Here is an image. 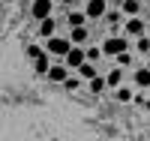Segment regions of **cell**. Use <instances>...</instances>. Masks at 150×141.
I'll use <instances>...</instances> for the list:
<instances>
[{
	"label": "cell",
	"mask_w": 150,
	"mask_h": 141,
	"mask_svg": "<svg viewBox=\"0 0 150 141\" xmlns=\"http://www.w3.org/2000/svg\"><path fill=\"white\" fill-rule=\"evenodd\" d=\"M69 48H72L69 36H48V42H45V51H48L54 60H63V57L69 54Z\"/></svg>",
	"instance_id": "obj_1"
},
{
	"label": "cell",
	"mask_w": 150,
	"mask_h": 141,
	"mask_svg": "<svg viewBox=\"0 0 150 141\" xmlns=\"http://www.w3.org/2000/svg\"><path fill=\"white\" fill-rule=\"evenodd\" d=\"M126 48H129L126 36H111V39L102 42V57H114V54H120V51H126Z\"/></svg>",
	"instance_id": "obj_2"
},
{
	"label": "cell",
	"mask_w": 150,
	"mask_h": 141,
	"mask_svg": "<svg viewBox=\"0 0 150 141\" xmlns=\"http://www.w3.org/2000/svg\"><path fill=\"white\" fill-rule=\"evenodd\" d=\"M30 15H33L36 21L54 15V0H33V3H30Z\"/></svg>",
	"instance_id": "obj_3"
},
{
	"label": "cell",
	"mask_w": 150,
	"mask_h": 141,
	"mask_svg": "<svg viewBox=\"0 0 150 141\" xmlns=\"http://www.w3.org/2000/svg\"><path fill=\"white\" fill-rule=\"evenodd\" d=\"M45 78H48V81H54V84H63V81L69 78V66H66L63 60H54V63H51V69L45 72Z\"/></svg>",
	"instance_id": "obj_4"
},
{
	"label": "cell",
	"mask_w": 150,
	"mask_h": 141,
	"mask_svg": "<svg viewBox=\"0 0 150 141\" xmlns=\"http://www.w3.org/2000/svg\"><path fill=\"white\" fill-rule=\"evenodd\" d=\"M84 60H87V51H84L81 45H72V48H69V54L63 57V63H66L69 69H78V66H81Z\"/></svg>",
	"instance_id": "obj_5"
},
{
	"label": "cell",
	"mask_w": 150,
	"mask_h": 141,
	"mask_svg": "<svg viewBox=\"0 0 150 141\" xmlns=\"http://www.w3.org/2000/svg\"><path fill=\"white\" fill-rule=\"evenodd\" d=\"M105 9H108L105 0H87V3H84L87 18H102V15H105Z\"/></svg>",
	"instance_id": "obj_6"
},
{
	"label": "cell",
	"mask_w": 150,
	"mask_h": 141,
	"mask_svg": "<svg viewBox=\"0 0 150 141\" xmlns=\"http://www.w3.org/2000/svg\"><path fill=\"white\" fill-rule=\"evenodd\" d=\"M144 30H147V27H144V21H141V18H135V15L126 21V27H123V33H126V36H135V39H138V36H144Z\"/></svg>",
	"instance_id": "obj_7"
},
{
	"label": "cell",
	"mask_w": 150,
	"mask_h": 141,
	"mask_svg": "<svg viewBox=\"0 0 150 141\" xmlns=\"http://www.w3.org/2000/svg\"><path fill=\"white\" fill-rule=\"evenodd\" d=\"M123 78H126V72H123V66H114L108 75H105V84L111 87V90H114V87H120L123 84Z\"/></svg>",
	"instance_id": "obj_8"
},
{
	"label": "cell",
	"mask_w": 150,
	"mask_h": 141,
	"mask_svg": "<svg viewBox=\"0 0 150 141\" xmlns=\"http://www.w3.org/2000/svg\"><path fill=\"white\" fill-rule=\"evenodd\" d=\"M66 24H69V27H84V24H87V12L84 9H78V12L69 9L66 12Z\"/></svg>",
	"instance_id": "obj_9"
},
{
	"label": "cell",
	"mask_w": 150,
	"mask_h": 141,
	"mask_svg": "<svg viewBox=\"0 0 150 141\" xmlns=\"http://www.w3.org/2000/svg\"><path fill=\"white\" fill-rule=\"evenodd\" d=\"M87 39H90V30L87 27H69V42L72 45H84Z\"/></svg>",
	"instance_id": "obj_10"
},
{
	"label": "cell",
	"mask_w": 150,
	"mask_h": 141,
	"mask_svg": "<svg viewBox=\"0 0 150 141\" xmlns=\"http://www.w3.org/2000/svg\"><path fill=\"white\" fill-rule=\"evenodd\" d=\"M54 30H57V18H54V15H48V18L39 21V36L48 39V36H54Z\"/></svg>",
	"instance_id": "obj_11"
},
{
	"label": "cell",
	"mask_w": 150,
	"mask_h": 141,
	"mask_svg": "<svg viewBox=\"0 0 150 141\" xmlns=\"http://www.w3.org/2000/svg\"><path fill=\"white\" fill-rule=\"evenodd\" d=\"M132 81L138 84L141 90H147V87H150V69H147V66H144V69H138V72L132 75Z\"/></svg>",
	"instance_id": "obj_12"
},
{
	"label": "cell",
	"mask_w": 150,
	"mask_h": 141,
	"mask_svg": "<svg viewBox=\"0 0 150 141\" xmlns=\"http://www.w3.org/2000/svg\"><path fill=\"white\" fill-rule=\"evenodd\" d=\"M75 72H78V75H81L84 81H90L93 75H96V63H90V60H84V63H81V66L75 69Z\"/></svg>",
	"instance_id": "obj_13"
},
{
	"label": "cell",
	"mask_w": 150,
	"mask_h": 141,
	"mask_svg": "<svg viewBox=\"0 0 150 141\" xmlns=\"http://www.w3.org/2000/svg\"><path fill=\"white\" fill-rule=\"evenodd\" d=\"M87 84H90V93H102L105 87H108V84H105V75H99V72H96V75H93V78L87 81Z\"/></svg>",
	"instance_id": "obj_14"
},
{
	"label": "cell",
	"mask_w": 150,
	"mask_h": 141,
	"mask_svg": "<svg viewBox=\"0 0 150 141\" xmlns=\"http://www.w3.org/2000/svg\"><path fill=\"white\" fill-rule=\"evenodd\" d=\"M132 60H135V57L129 54V48H126V51H120V54H114V63H117V66H123V69H129V66H132Z\"/></svg>",
	"instance_id": "obj_15"
},
{
	"label": "cell",
	"mask_w": 150,
	"mask_h": 141,
	"mask_svg": "<svg viewBox=\"0 0 150 141\" xmlns=\"http://www.w3.org/2000/svg\"><path fill=\"white\" fill-rule=\"evenodd\" d=\"M114 96H117L120 102H132V99H135V93L129 90L126 84H120V87H114Z\"/></svg>",
	"instance_id": "obj_16"
},
{
	"label": "cell",
	"mask_w": 150,
	"mask_h": 141,
	"mask_svg": "<svg viewBox=\"0 0 150 141\" xmlns=\"http://www.w3.org/2000/svg\"><path fill=\"white\" fill-rule=\"evenodd\" d=\"M138 9H141V3H138V0H123V15H138Z\"/></svg>",
	"instance_id": "obj_17"
},
{
	"label": "cell",
	"mask_w": 150,
	"mask_h": 141,
	"mask_svg": "<svg viewBox=\"0 0 150 141\" xmlns=\"http://www.w3.org/2000/svg\"><path fill=\"white\" fill-rule=\"evenodd\" d=\"M84 51H87V60H90V63H99V60H102V48L93 45V48H84Z\"/></svg>",
	"instance_id": "obj_18"
},
{
	"label": "cell",
	"mask_w": 150,
	"mask_h": 141,
	"mask_svg": "<svg viewBox=\"0 0 150 141\" xmlns=\"http://www.w3.org/2000/svg\"><path fill=\"white\" fill-rule=\"evenodd\" d=\"M81 81H84V78H81V75H78V72H75V75H69V78L63 81V87H66V90H75V87H78Z\"/></svg>",
	"instance_id": "obj_19"
},
{
	"label": "cell",
	"mask_w": 150,
	"mask_h": 141,
	"mask_svg": "<svg viewBox=\"0 0 150 141\" xmlns=\"http://www.w3.org/2000/svg\"><path fill=\"white\" fill-rule=\"evenodd\" d=\"M138 51H141V54H147V51H150V39H147V33L138 36Z\"/></svg>",
	"instance_id": "obj_20"
},
{
	"label": "cell",
	"mask_w": 150,
	"mask_h": 141,
	"mask_svg": "<svg viewBox=\"0 0 150 141\" xmlns=\"http://www.w3.org/2000/svg\"><path fill=\"white\" fill-rule=\"evenodd\" d=\"M63 3H66V6H72V3H78V0H63Z\"/></svg>",
	"instance_id": "obj_21"
},
{
	"label": "cell",
	"mask_w": 150,
	"mask_h": 141,
	"mask_svg": "<svg viewBox=\"0 0 150 141\" xmlns=\"http://www.w3.org/2000/svg\"><path fill=\"white\" fill-rule=\"evenodd\" d=\"M84 3H87V0H84Z\"/></svg>",
	"instance_id": "obj_22"
}]
</instances>
